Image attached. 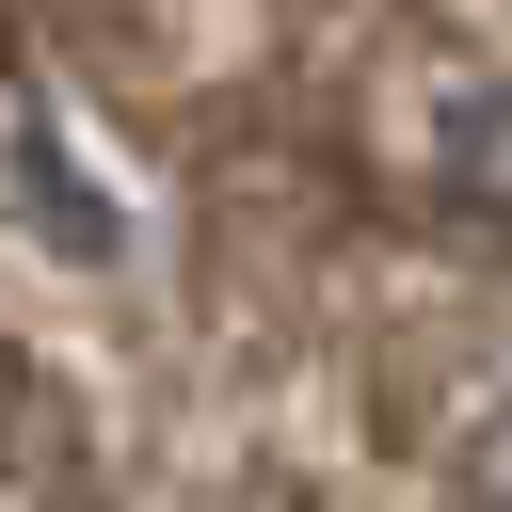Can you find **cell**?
<instances>
[{"mask_svg": "<svg viewBox=\"0 0 512 512\" xmlns=\"http://www.w3.org/2000/svg\"><path fill=\"white\" fill-rule=\"evenodd\" d=\"M448 208H464V224L512 256V96H480V112L448 128Z\"/></svg>", "mask_w": 512, "mask_h": 512, "instance_id": "6da1fadb", "label": "cell"}]
</instances>
